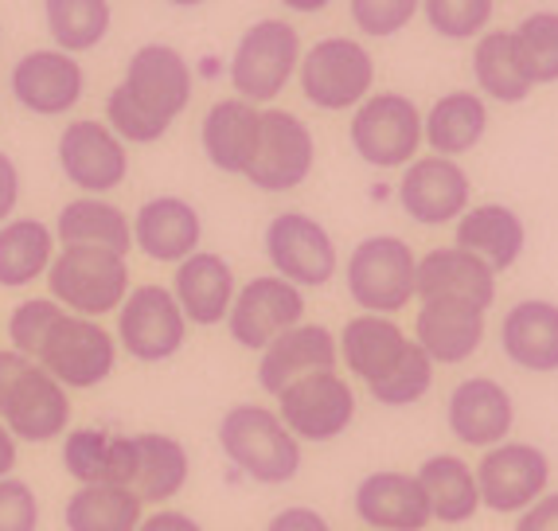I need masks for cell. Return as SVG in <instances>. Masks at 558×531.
<instances>
[{
    "mask_svg": "<svg viewBox=\"0 0 558 531\" xmlns=\"http://www.w3.org/2000/svg\"><path fill=\"white\" fill-rule=\"evenodd\" d=\"M192 102V63L172 44H145L106 94V125L125 145H157Z\"/></svg>",
    "mask_w": 558,
    "mask_h": 531,
    "instance_id": "obj_1",
    "label": "cell"
},
{
    "mask_svg": "<svg viewBox=\"0 0 558 531\" xmlns=\"http://www.w3.org/2000/svg\"><path fill=\"white\" fill-rule=\"evenodd\" d=\"M336 352L340 364L387 410L414 407L434 391L438 367L395 317H375V313L352 317L336 336Z\"/></svg>",
    "mask_w": 558,
    "mask_h": 531,
    "instance_id": "obj_2",
    "label": "cell"
},
{
    "mask_svg": "<svg viewBox=\"0 0 558 531\" xmlns=\"http://www.w3.org/2000/svg\"><path fill=\"white\" fill-rule=\"evenodd\" d=\"M215 434H219V449L227 461L254 485H289V481H298L301 466H305V446L289 434L278 410L262 407V402H239V407L223 410Z\"/></svg>",
    "mask_w": 558,
    "mask_h": 531,
    "instance_id": "obj_3",
    "label": "cell"
},
{
    "mask_svg": "<svg viewBox=\"0 0 558 531\" xmlns=\"http://www.w3.org/2000/svg\"><path fill=\"white\" fill-rule=\"evenodd\" d=\"M47 298L75 317H110L130 298V258L98 246H63L47 270Z\"/></svg>",
    "mask_w": 558,
    "mask_h": 531,
    "instance_id": "obj_4",
    "label": "cell"
},
{
    "mask_svg": "<svg viewBox=\"0 0 558 531\" xmlns=\"http://www.w3.org/2000/svg\"><path fill=\"white\" fill-rule=\"evenodd\" d=\"M348 298L375 317H395L418 293V254L399 234H367L348 254Z\"/></svg>",
    "mask_w": 558,
    "mask_h": 531,
    "instance_id": "obj_5",
    "label": "cell"
},
{
    "mask_svg": "<svg viewBox=\"0 0 558 531\" xmlns=\"http://www.w3.org/2000/svg\"><path fill=\"white\" fill-rule=\"evenodd\" d=\"M301 67V36L298 28L281 16L254 20L234 44L227 79L234 86V98L251 106H270L281 98Z\"/></svg>",
    "mask_w": 558,
    "mask_h": 531,
    "instance_id": "obj_6",
    "label": "cell"
},
{
    "mask_svg": "<svg viewBox=\"0 0 558 531\" xmlns=\"http://www.w3.org/2000/svg\"><path fill=\"white\" fill-rule=\"evenodd\" d=\"M348 141L363 165L383 168V172L407 168L410 160H418V149L426 145L422 141V110L414 106V98L399 90H372L352 110Z\"/></svg>",
    "mask_w": 558,
    "mask_h": 531,
    "instance_id": "obj_7",
    "label": "cell"
},
{
    "mask_svg": "<svg viewBox=\"0 0 558 531\" xmlns=\"http://www.w3.org/2000/svg\"><path fill=\"white\" fill-rule=\"evenodd\" d=\"M298 83L308 106L325 113H344L372 94L375 86V59L360 39L325 36L301 51Z\"/></svg>",
    "mask_w": 558,
    "mask_h": 531,
    "instance_id": "obj_8",
    "label": "cell"
},
{
    "mask_svg": "<svg viewBox=\"0 0 558 531\" xmlns=\"http://www.w3.org/2000/svg\"><path fill=\"white\" fill-rule=\"evenodd\" d=\"M118 352H121L118 336H113L102 321L63 313V317L51 325V333L44 336L36 364L44 367L51 379L63 383L66 391H90V387H102L113 375Z\"/></svg>",
    "mask_w": 558,
    "mask_h": 531,
    "instance_id": "obj_9",
    "label": "cell"
},
{
    "mask_svg": "<svg viewBox=\"0 0 558 531\" xmlns=\"http://www.w3.org/2000/svg\"><path fill=\"white\" fill-rule=\"evenodd\" d=\"M355 410H360V399H355L352 383L340 375V367L301 375L278 395V419L301 446L305 442L325 446V442L344 438L355 422Z\"/></svg>",
    "mask_w": 558,
    "mask_h": 531,
    "instance_id": "obj_10",
    "label": "cell"
},
{
    "mask_svg": "<svg viewBox=\"0 0 558 531\" xmlns=\"http://www.w3.org/2000/svg\"><path fill=\"white\" fill-rule=\"evenodd\" d=\"M262 251L270 258L274 274L293 281L298 289H320L340 270V251L336 239L320 219L308 212H278L266 224Z\"/></svg>",
    "mask_w": 558,
    "mask_h": 531,
    "instance_id": "obj_11",
    "label": "cell"
},
{
    "mask_svg": "<svg viewBox=\"0 0 558 531\" xmlns=\"http://www.w3.org/2000/svg\"><path fill=\"white\" fill-rule=\"evenodd\" d=\"M187 317L168 286H133L118 309V348L137 364H165L187 345Z\"/></svg>",
    "mask_w": 558,
    "mask_h": 531,
    "instance_id": "obj_12",
    "label": "cell"
},
{
    "mask_svg": "<svg viewBox=\"0 0 558 531\" xmlns=\"http://www.w3.org/2000/svg\"><path fill=\"white\" fill-rule=\"evenodd\" d=\"M313 165H317V137L305 118H298L293 110H262L258 145H254L246 180L266 196H281L305 184L313 177Z\"/></svg>",
    "mask_w": 558,
    "mask_h": 531,
    "instance_id": "obj_13",
    "label": "cell"
},
{
    "mask_svg": "<svg viewBox=\"0 0 558 531\" xmlns=\"http://www.w3.org/2000/svg\"><path fill=\"white\" fill-rule=\"evenodd\" d=\"M481 504L496 516H520L550 493V457L535 442H500L476 461Z\"/></svg>",
    "mask_w": 558,
    "mask_h": 531,
    "instance_id": "obj_14",
    "label": "cell"
},
{
    "mask_svg": "<svg viewBox=\"0 0 558 531\" xmlns=\"http://www.w3.org/2000/svg\"><path fill=\"white\" fill-rule=\"evenodd\" d=\"M305 289L293 281L278 278V274H254L251 281H242L234 293V305L227 313V333L239 348L246 352H262L274 345L281 333L305 321Z\"/></svg>",
    "mask_w": 558,
    "mask_h": 531,
    "instance_id": "obj_15",
    "label": "cell"
},
{
    "mask_svg": "<svg viewBox=\"0 0 558 531\" xmlns=\"http://www.w3.org/2000/svg\"><path fill=\"white\" fill-rule=\"evenodd\" d=\"M59 168L66 184H75L83 196H110L130 177V149L125 141L98 118L66 122L56 145Z\"/></svg>",
    "mask_w": 558,
    "mask_h": 531,
    "instance_id": "obj_16",
    "label": "cell"
},
{
    "mask_svg": "<svg viewBox=\"0 0 558 531\" xmlns=\"http://www.w3.org/2000/svg\"><path fill=\"white\" fill-rule=\"evenodd\" d=\"M399 207L410 224L418 227H446L457 224L473 207V180L457 160L429 157L410 160L399 177Z\"/></svg>",
    "mask_w": 558,
    "mask_h": 531,
    "instance_id": "obj_17",
    "label": "cell"
},
{
    "mask_svg": "<svg viewBox=\"0 0 558 531\" xmlns=\"http://www.w3.org/2000/svg\"><path fill=\"white\" fill-rule=\"evenodd\" d=\"M9 90L20 110L36 118H63L83 102L86 71L78 56H66L59 47H36L12 63Z\"/></svg>",
    "mask_w": 558,
    "mask_h": 531,
    "instance_id": "obj_18",
    "label": "cell"
},
{
    "mask_svg": "<svg viewBox=\"0 0 558 531\" xmlns=\"http://www.w3.org/2000/svg\"><path fill=\"white\" fill-rule=\"evenodd\" d=\"M0 422L9 426L12 438L28 446L63 442L71 430V391L32 360L0 402Z\"/></svg>",
    "mask_w": 558,
    "mask_h": 531,
    "instance_id": "obj_19",
    "label": "cell"
},
{
    "mask_svg": "<svg viewBox=\"0 0 558 531\" xmlns=\"http://www.w3.org/2000/svg\"><path fill=\"white\" fill-rule=\"evenodd\" d=\"M446 426L461 446L493 449L512 438L515 426V399L493 375H469L449 391L446 399Z\"/></svg>",
    "mask_w": 558,
    "mask_h": 531,
    "instance_id": "obj_20",
    "label": "cell"
},
{
    "mask_svg": "<svg viewBox=\"0 0 558 531\" xmlns=\"http://www.w3.org/2000/svg\"><path fill=\"white\" fill-rule=\"evenodd\" d=\"M352 508L367 531H426L434 523L422 481L399 469L363 476L352 493Z\"/></svg>",
    "mask_w": 558,
    "mask_h": 531,
    "instance_id": "obj_21",
    "label": "cell"
},
{
    "mask_svg": "<svg viewBox=\"0 0 558 531\" xmlns=\"http://www.w3.org/2000/svg\"><path fill=\"white\" fill-rule=\"evenodd\" d=\"M204 243V219L184 196H153L133 212V246L149 262L180 266Z\"/></svg>",
    "mask_w": 558,
    "mask_h": 531,
    "instance_id": "obj_22",
    "label": "cell"
},
{
    "mask_svg": "<svg viewBox=\"0 0 558 531\" xmlns=\"http://www.w3.org/2000/svg\"><path fill=\"white\" fill-rule=\"evenodd\" d=\"M340 367V352H336V333L313 321H301L289 333H281L274 345L258 352V387L278 399L289 383H298L301 375L313 372H336Z\"/></svg>",
    "mask_w": 558,
    "mask_h": 531,
    "instance_id": "obj_23",
    "label": "cell"
},
{
    "mask_svg": "<svg viewBox=\"0 0 558 531\" xmlns=\"http://www.w3.org/2000/svg\"><path fill=\"white\" fill-rule=\"evenodd\" d=\"M168 289H172V298H177L187 325L215 328V325H227V313L234 305L239 281H234V266L223 254L196 251L192 258H184L177 266Z\"/></svg>",
    "mask_w": 558,
    "mask_h": 531,
    "instance_id": "obj_24",
    "label": "cell"
},
{
    "mask_svg": "<svg viewBox=\"0 0 558 531\" xmlns=\"http://www.w3.org/2000/svg\"><path fill=\"white\" fill-rule=\"evenodd\" d=\"M488 313L461 301H418L414 345L434 360V367H461L473 360L488 333Z\"/></svg>",
    "mask_w": 558,
    "mask_h": 531,
    "instance_id": "obj_25",
    "label": "cell"
},
{
    "mask_svg": "<svg viewBox=\"0 0 558 531\" xmlns=\"http://www.w3.org/2000/svg\"><path fill=\"white\" fill-rule=\"evenodd\" d=\"M414 301H461L488 313L496 305V274L461 246H434L418 258Z\"/></svg>",
    "mask_w": 558,
    "mask_h": 531,
    "instance_id": "obj_26",
    "label": "cell"
},
{
    "mask_svg": "<svg viewBox=\"0 0 558 531\" xmlns=\"http://www.w3.org/2000/svg\"><path fill=\"white\" fill-rule=\"evenodd\" d=\"M453 246L481 258L493 274H504L527 251V224L508 204H473L453 224Z\"/></svg>",
    "mask_w": 558,
    "mask_h": 531,
    "instance_id": "obj_27",
    "label": "cell"
},
{
    "mask_svg": "<svg viewBox=\"0 0 558 531\" xmlns=\"http://www.w3.org/2000/svg\"><path fill=\"white\" fill-rule=\"evenodd\" d=\"M133 438V461H130V493L137 496L145 508L157 504L165 508L168 500H177L187 488L192 476V457H187L184 442L160 430H141Z\"/></svg>",
    "mask_w": 558,
    "mask_h": 531,
    "instance_id": "obj_28",
    "label": "cell"
},
{
    "mask_svg": "<svg viewBox=\"0 0 558 531\" xmlns=\"http://www.w3.org/2000/svg\"><path fill=\"white\" fill-rule=\"evenodd\" d=\"M500 348L520 372H558V305L547 298L515 301L500 321Z\"/></svg>",
    "mask_w": 558,
    "mask_h": 531,
    "instance_id": "obj_29",
    "label": "cell"
},
{
    "mask_svg": "<svg viewBox=\"0 0 558 531\" xmlns=\"http://www.w3.org/2000/svg\"><path fill=\"white\" fill-rule=\"evenodd\" d=\"M258 122L262 110L242 98H219L207 106L204 122H199V145L211 168L227 172V177H246L258 145Z\"/></svg>",
    "mask_w": 558,
    "mask_h": 531,
    "instance_id": "obj_30",
    "label": "cell"
},
{
    "mask_svg": "<svg viewBox=\"0 0 558 531\" xmlns=\"http://www.w3.org/2000/svg\"><path fill=\"white\" fill-rule=\"evenodd\" d=\"M51 231H56L59 246H98V251H113L121 258H130L133 251V219L106 196L66 200Z\"/></svg>",
    "mask_w": 558,
    "mask_h": 531,
    "instance_id": "obj_31",
    "label": "cell"
},
{
    "mask_svg": "<svg viewBox=\"0 0 558 531\" xmlns=\"http://www.w3.org/2000/svg\"><path fill=\"white\" fill-rule=\"evenodd\" d=\"M488 133V102L476 90H449L422 113V141L438 157H465Z\"/></svg>",
    "mask_w": 558,
    "mask_h": 531,
    "instance_id": "obj_32",
    "label": "cell"
},
{
    "mask_svg": "<svg viewBox=\"0 0 558 531\" xmlns=\"http://www.w3.org/2000/svg\"><path fill=\"white\" fill-rule=\"evenodd\" d=\"M426 488L429 512L446 528L476 520L481 512V488H476V469L461 454H429L414 473Z\"/></svg>",
    "mask_w": 558,
    "mask_h": 531,
    "instance_id": "obj_33",
    "label": "cell"
},
{
    "mask_svg": "<svg viewBox=\"0 0 558 531\" xmlns=\"http://www.w3.org/2000/svg\"><path fill=\"white\" fill-rule=\"evenodd\" d=\"M56 258V231L32 215H12L0 227V289H28L47 278Z\"/></svg>",
    "mask_w": 558,
    "mask_h": 531,
    "instance_id": "obj_34",
    "label": "cell"
},
{
    "mask_svg": "<svg viewBox=\"0 0 558 531\" xmlns=\"http://www.w3.org/2000/svg\"><path fill=\"white\" fill-rule=\"evenodd\" d=\"M473 79L481 98H493L500 106H520L535 86H531L523 59L515 51L512 28L484 32L473 47Z\"/></svg>",
    "mask_w": 558,
    "mask_h": 531,
    "instance_id": "obj_35",
    "label": "cell"
},
{
    "mask_svg": "<svg viewBox=\"0 0 558 531\" xmlns=\"http://www.w3.org/2000/svg\"><path fill=\"white\" fill-rule=\"evenodd\" d=\"M145 504L121 485H78L63 504L66 531H137Z\"/></svg>",
    "mask_w": 558,
    "mask_h": 531,
    "instance_id": "obj_36",
    "label": "cell"
},
{
    "mask_svg": "<svg viewBox=\"0 0 558 531\" xmlns=\"http://www.w3.org/2000/svg\"><path fill=\"white\" fill-rule=\"evenodd\" d=\"M44 24L59 51L83 56L110 36L113 12L110 0H44Z\"/></svg>",
    "mask_w": 558,
    "mask_h": 531,
    "instance_id": "obj_37",
    "label": "cell"
},
{
    "mask_svg": "<svg viewBox=\"0 0 558 531\" xmlns=\"http://www.w3.org/2000/svg\"><path fill=\"white\" fill-rule=\"evenodd\" d=\"M63 469L75 485H118L121 434L106 426H75L63 434Z\"/></svg>",
    "mask_w": 558,
    "mask_h": 531,
    "instance_id": "obj_38",
    "label": "cell"
},
{
    "mask_svg": "<svg viewBox=\"0 0 558 531\" xmlns=\"http://www.w3.org/2000/svg\"><path fill=\"white\" fill-rule=\"evenodd\" d=\"M515 51L523 59L531 86H550L558 83V12L543 9L523 16L512 28Z\"/></svg>",
    "mask_w": 558,
    "mask_h": 531,
    "instance_id": "obj_39",
    "label": "cell"
},
{
    "mask_svg": "<svg viewBox=\"0 0 558 531\" xmlns=\"http://www.w3.org/2000/svg\"><path fill=\"white\" fill-rule=\"evenodd\" d=\"M496 12V0H422V16L429 32L441 39H481L488 20Z\"/></svg>",
    "mask_w": 558,
    "mask_h": 531,
    "instance_id": "obj_40",
    "label": "cell"
},
{
    "mask_svg": "<svg viewBox=\"0 0 558 531\" xmlns=\"http://www.w3.org/2000/svg\"><path fill=\"white\" fill-rule=\"evenodd\" d=\"M66 309L51 298H24L16 309L9 313V348H16L20 355H28L36 360L39 355V345H44V336L51 333L59 317H63Z\"/></svg>",
    "mask_w": 558,
    "mask_h": 531,
    "instance_id": "obj_41",
    "label": "cell"
},
{
    "mask_svg": "<svg viewBox=\"0 0 558 531\" xmlns=\"http://www.w3.org/2000/svg\"><path fill=\"white\" fill-rule=\"evenodd\" d=\"M422 0H348L352 24L372 39H391L418 16Z\"/></svg>",
    "mask_w": 558,
    "mask_h": 531,
    "instance_id": "obj_42",
    "label": "cell"
},
{
    "mask_svg": "<svg viewBox=\"0 0 558 531\" xmlns=\"http://www.w3.org/2000/svg\"><path fill=\"white\" fill-rule=\"evenodd\" d=\"M44 508H39L36 488L24 476H4L0 481V531H39Z\"/></svg>",
    "mask_w": 558,
    "mask_h": 531,
    "instance_id": "obj_43",
    "label": "cell"
},
{
    "mask_svg": "<svg viewBox=\"0 0 558 531\" xmlns=\"http://www.w3.org/2000/svg\"><path fill=\"white\" fill-rule=\"evenodd\" d=\"M266 531H332V523H328L325 512L308 508V504H286L270 516Z\"/></svg>",
    "mask_w": 558,
    "mask_h": 531,
    "instance_id": "obj_44",
    "label": "cell"
},
{
    "mask_svg": "<svg viewBox=\"0 0 558 531\" xmlns=\"http://www.w3.org/2000/svg\"><path fill=\"white\" fill-rule=\"evenodd\" d=\"M515 531H558V488L543 493L527 512L515 516Z\"/></svg>",
    "mask_w": 558,
    "mask_h": 531,
    "instance_id": "obj_45",
    "label": "cell"
},
{
    "mask_svg": "<svg viewBox=\"0 0 558 531\" xmlns=\"http://www.w3.org/2000/svg\"><path fill=\"white\" fill-rule=\"evenodd\" d=\"M16 204H20V168L9 153L0 149V227L16 215Z\"/></svg>",
    "mask_w": 558,
    "mask_h": 531,
    "instance_id": "obj_46",
    "label": "cell"
},
{
    "mask_svg": "<svg viewBox=\"0 0 558 531\" xmlns=\"http://www.w3.org/2000/svg\"><path fill=\"white\" fill-rule=\"evenodd\" d=\"M137 531H204V523L180 508H153V512H145Z\"/></svg>",
    "mask_w": 558,
    "mask_h": 531,
    "instance_id": "obj_47",
    "label": "cell"
},
{
    "mask_svg": "<svg viewBox=\"0 0 558 531\" xmlns=\"http://www.w3.org/2000/svg\"><path fill=\"white\" fill-rule=\"evenodd\" d=\"M28 364H32V360H28V355H20L16 348H0V402H4L9 387L20 379V372H24Z\"/></svg>",
    "mask_w": 558,
    "mask_h": 531,
    "instance_id": "obj_48",
    "label": "cell"
},
{
    "mask_svg": "<svg viewBox=\"0 0 558 531\" xmlns=\"http://www.w3.org/2000/svg\"><path fill=\"white\" fill-rule=\"evenodd\" d=\"M16 461H20V442L9 434V426L0 422V481L4 476H12V469H16Z\"/></svg>",
    "mask_w": 558,
    "mask_h": 531,
    "instance_id": "obj_49",
    "label": "cell"
},
{
    "mask_svg": "<svg viewBox=\"0 0 558 531\" xmlns=\"http://www.w3.org/2000/svg\"><path fill=\"white\" fill-rule=\"evenodd\" d=\"M289 12H298V16H317V12H325L332 0H281Z\"/></svg>",
    "mask_w": 558,
    "mask_h": 531,
    "instance_id": "obj_50",
    "label": "cell"
},
{
    "mask_svg": "<svg viewBox=\"0 0 558 531\" xmlns=\"http://www.w3.org/2000/svg\"><path fill=\"white\" fill-rule=\"evenodd\" d=\"M165 4H172V9H199L207 0H165Z\"/></svg>",
    "mask_w": 558,
    "mask_h": 531,
    "instance_id": "obj_51",
    "label": "cell"
},
{
    "mask_svg": "<svg viewBox=\"0 0 558 531\" xmlns=\"http://www.w3.org/2000/svg\"><path fill=\"white\" fill-rule=\"evenodd\" d=\"M0 36H4V28H0Z\"/></svg>",
    "mask_w": 558,
    "mask_h": 531,
    "instance_id": "obj_52",
    "label": "cell"
}]
</instances>
